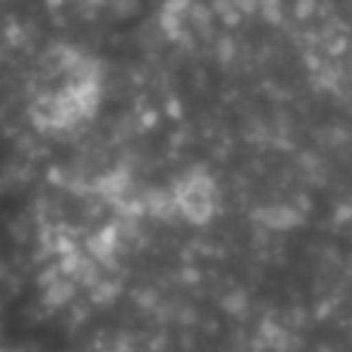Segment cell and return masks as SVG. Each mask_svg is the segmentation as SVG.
Listing matches in <instances>:
<instances>
[{"label": "cell", "instance_id": "1", "mask_svg": "<svg viewBox=\"0 0 352 352\" xmlns=\"http://www.w3.org/2000/svg\"><path fill=\"white\" fill-rule=\"evenodd\" d=\"M175 204L190 223H209L216 211V187L206 175H192L177 187Z\"/></svg>", "mask_w": 352, "mask_h": 352}]
</instances>
